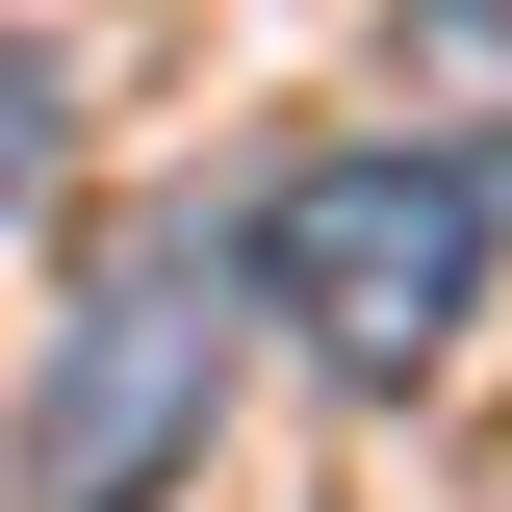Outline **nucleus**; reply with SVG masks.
<instances>
[{
  "label": "nucleus",
  "mask_w": 512,
  "mask_h": 512,
  "mask_svg": "<svg viewBox=\"0 0 512 512\" xmlns=\"http://www.w3.org/2000/svg\"><path fill=\"white\" fill-rule=\"evenodd\" d=\"M205 384H231V282H205V231H128L52 308V384H26V461L0 487L26 512H154L205 461Z\"/></svg>",
  "instance_id": "nucleus-2"
},
{
  "label": "nucleus",
  "mask_w": 512,
  "mask_h": 512,
  "mask_svg": "<svg viewBox=\"0 0 512 512\" xmlns=\"http://www.w3.org/2000/svg\"><path fill=\"white\" fill-rule=\"evenodd\" d=\"M487 256H512V154H436V128H384V154H308V180L256 205V308L308 333L333 384H436L461 308H487Z\"/></svg>",
  "instance_id": "nucleus-1"
},
{
  "label": "nucleus",
  "mask_w": 512,
  "mask_h": 512,
  "mask_svg": "<svg viewBox=\"0 0 512 512\" xmlns=\"http://www.w3.org/2000/svg\"><path fill=\"white\" fill-rule=\"evenodd\" d=\"M410 103H512V0H410Z\"/></svg>",
  "instance_id": "nucleus-3"
},
{
  "label": "nucleus",
  "mask_w": 512,
  "mask_h": 512,
  "mask_svg": "<svg viewBox=\"0 0 512 512\" xmlns=\"http://www.w3.org/2000/svg\"><path fill=\"white\" fill-rule=\"evenodd\" d=\"M52 103H77V77H52V52H0V205L52 180Z\"/></svg>",
  "instance_id": "nucleus-4"
}]
</instances>
